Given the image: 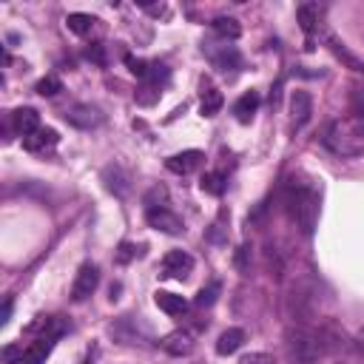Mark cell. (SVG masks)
<instances>
[{"label": "cell", "instance_id": "cell-7", "mask_svg": "<svg viewBox=\"0 0 364 364\" xmlns=\"http://www.w3.org/2000/svg\"><path fill=\"white\" fill-rule=\"evenodd\" d=\"M145 220H148L151 228H157V231H163V234H171V236H180V234L185 231L182 220L171 211V208H148Z\"/></svg>", "mask_w": 364, "mask_h": 364}, {"label": "cell", "instance_id": "cell-31", "mask_svg": "<svg viewBox=\"0 0 364 364\" xmlns=\"http://www.w3.org/2000/svg\"><path fill=\"white\" fill-rule=\"evenodd\" d=\"M239 364H276V358L271 353H248Z\"/></svg>", "mask_w": 364, "mask_h": 364}, {"label": "cell", "instance_id": "cell-22", "mask_svg": "<svg viewBox=\"0 0 364 364\" xmlns=\"http://www.w3.org/2000/svg\"><path fill=\"white\" fill-rule=\"evenodd\" d=\"M199 188H202V194H208V196H222L225 188H228V180H225L222 171H208V174H202Z\"/></svg>", "mask_w": 364, "mask_h": 364}, {"label": "cell", "instance_id": "cell-10", "mask_svg": "<svg viewBox=\"0 0 364 364\" xmlns=\"http://www.w3.org/2000/svg\"><path fill=\"white\" fill-rule=\"evenodd\" d=\"M202 160H205V154L196 151V148H191V151H180V154H174V157H168V160H166V168H168L171 174L185 177V174L196 171V168L202 166Z\"/></svg>", "mask_w": 364, "mask_h": 364}, {"label": "cell", "instance_id": "cell-32", "mask_svg": "<svg viewBox=\"0 0 364 364\" xmlns=\"http://www.w3.org/2000/svg\"><path fill=\"white\" fill-rule=\"evenodd\" d=\"M248 253H250V248H248V245H242V248H239V253H236V268H239V271H245V265H248Z\"/></svg>", "mask_w": 364, "mask_h": 364}, {"label": "cell", "instance_id": "cell-3", "mask_svg": "<svg viewBox=\"0 0 364 364\" xmlns=\"http://www.w3.org/2000/svg\"><path fill=\"white\" fill-rule=\"evenodd\" d=\"M285 202H288V214L302 228V234L304 236L314 234L316 220H319V191L310 185H290Z\"/></svg>", "mask_w": 364, "mask_h": 364}, {"label": "cell", "instance_id": "cell-18", "mask_svg": "<svg viewBox=\"0 0 364 364\" xmlns=\"http://www.w3.org/2000/svg\"><path fill=\"white\" fill-rule=\"evenodd\" d=\"M319 18H322V6L319 4H302L296 9V20H299V26H302V32L307 37L319 29Z\"/></svg>", "mask_w": 364, "mask_h": 364}, {"label": "cell", "instance_id": "cell-30", "mask_svg": "<svg viewBox=\"0 0 364 364\" xmlns=\"http://www.w3.org/2000/svg\"><path fill=\"white\" fill-rule=\"evenodd\" d=\"M86 58L91 60V63H97V66H106L109 60H106V46L102 43H91L88 48H86Z\"/></svg>", "mask_w": 364, "mask_h": 364}, {"label": "cell", "instance_id": "cell-21", "mask_svg": "<svg viewBox=\"0 0 364 364\" xmlns=\"http://www.w3.org/2000/svg\"><path fill=\"white\" fill-rule=\"evenodd\" d=\"M102 180H106V188L117 196H126L128 194V177L123 174L120 166H109L106 171H102Z\"/></svg>", "mask_w": 364, "mask_h": 364}, {"label": "cell", "instance_id": "cell-2", "mask_svg": "<svg viewBox=\"0 0 364 364\" xmlns=\"http://www.w3.org/2000/svg\"><path fill=\"white\" fill-rule=\"evenodd\" d=\"M325 145L336 157H358L364 154V114H347L328 126Z\"/></svg>", "mask_w": 364, "mask_h": 364}, {"label": "cell", "instance_id": "cell-33", "mask_svg": "<svg viewBox=\"0 0 364 364\" xmlns=\"http://www.w3.org/2000/svg\"><path fill=\"white\" fill-rule=\"evenodd\" d=\"M9 319H12V299H6V304H4V319H0V322L6 325Z\"/></svg>", "mask_w": 364, "mask_h": 364}, {"label": "cell", "instance_id": "cell-19", "mask_svg": "<svg viewBox=\"0 0 364 364\" xmlns=\"http://www.w3.org/2000/svg\"><path fill=\"white\" fill-rule=\"evenodd\" d=\"M259 102H262V97H259V91H245L239 100H236V106H234V117L239 123H250L256 109H259Z\"/></svg>", "mask_w": 364, "mask_h": 364}, {"label": "cell", "instance_id": "cell-1", "mask_svg": "<svg viewBox=\"0 0 364 364\" xmlns=\"http://www.w3.org/2000/svg\"><path fill=\"white\" fill-rule=\"evenodd\" d=\"M344 347V333L336 330V325H322V328H310L299 325L288 333V356L296 364H316L328 353H336Z\"/></svg>", "mask_w": 364, "mask_h": 364}, {"label": "cell", "instance_id": "cell-24", "mask_svg": "<svg viewBox=\"0 0 364 364\" xmlns=\"http://www.w3.org/2000/svg\"><path fill=\"white\" fill-rule=\"evenodd\" d=\"M94 18L91 15H83V12H72L69 18H66V26H69V32H74V34H88L91 29H94Z\"/></svg>", "mask_w": 364, "mask_h": 364}, {"label": "cell", "instance_id": "cell-5", "mask_svg": "<svg viewBox=\"0 0 364 364\" xmlns=\"http://www.w3.org/2000/svg\"><path fill=\"white\" fill-rule=\"evenodd\" d=\"M63 117H66L69 126L83 128V131H91L102 123V112L97 106H88V102H72V106H66Z\"/></svg>", "mask_w": 364, "mask_h": 364}, {"label": "cell", "instance_id": "cell-17", "mask_svg": "<svg viewBox=\"0 0 364 364\" xmlns=\"http://www.w3.org/2000/svg\"><path fill=\"white\" fill-rule=\"evenodd\" d=\"M154 302H157V307L168 316H182L188 310V302L180 293H168V290H157L154 293Z\"/></svg>", "mask_w": 364, "mask_h": 364}, {"label": "cell", "instance_id": "cell-20", "mask_svg": "<svg viewBox=\"0 0 364 364\" xmlns=\"http://www.w3.org/2000/svg\"><path fill=\"white\" fill-rule=\"evenodd\" d=\"M242 344H245V330H242V328H228V330L220 336V342H217V353H220V356H231V353H236Z\"/></svg>", "mask_w": 364, "mask_h": 364}, {"label": "cell", "instance_id": "cell-34", "mask_svg": "<svg viewBox=\"0 0 364 364\" xmlns=\"http://www.w3.org/2000/svg\"><path fill=\"white\" fill-rule=\"evenodd\" d=\"M356 344L364 350V328H361V330H358V336H356Z\"/></svg>", "mask_w": 364, "mask_h": 364}, {"label": "cell", "instance_id": "cell-11", "mask_svg": "<svg viewBox=\"0 0 364 364\" xmlns=\"http://www.w3.org/2000/svg\"><path fill=\"white\" fill-rule=\"evenodd\" d=\"M58 339H60V336H55V333H40L37 342H32V344L26 347L23 364H43V361L51 356V350H55Z\"/></svg>", "mask_w": 364, "mask_h": 364}, {"label": "cell", "instance_id": "cell-29", "mask_svg": "<svg viewBox=\"0 0 364 364\" xmlns=\"http://www.w3.org/2000/svg\"><path fill=\"white\" fill-rule=\"evenodd\" d=\"M126 66H128V72L137 74L140 80H145L148 72H151V63H145V60H140V58H134V55H126Z\"/></svg>", "mask_w": 364, "mask_h": 364}, {"label": "cell", "instance_id": "cell-14", "mask_svg": "<svg viewBox=\"0 0 364 364\" xmlns=\"http://www.w3.org/2000/svg\"><path fill=\"white\" fill-rule=\"evenodd\" d=\"M12 126H15V131L26 140V137H32L34 131H40L43 126H40V114L34 112V109H29V106H23V109H18V112H12Z\"/></svg>", "mask_w": 364, "mask_h": 364}, {"label": "cell", "instance_id": "cell-25", "mask_svg": "<svg viewBox=\"0 0 364 364\" xmlns=\"http://www.w3.org/2000/svg\"><path fill=\"white\" fill-rule=\"evenodd\" d=\"M222 293V282H211L208 288H202L199 293H196V299H194V304L196 307H211L214 302H217V296Z\"/></svg>", "mask_w": 364, "mask_h": 364}, {"label": "cell", "instance_id": "cell-12", "mask_svg": "<svg viewBox=\"0 0 364 364\" xmlns=\"http://www.w3.org/2000/svg\"><path fill=\"white\" fill-rule=\"evenodd\" d=\"M325 43H328V48L333 51V58H336V60H342V63H344L350 72H358V74H364V60H358V58L353 55V51H350V48H347V46H344V43H342L336 34H333V32H325Z\"/></svg>", "mask_w": 364, "mask_h": 364}, {"label": "cell", "instance_id": "cell-6", "mask_svg": "<svg viewBox=\"0 0 364 364\" xmlns=\"http://www.w3.org/2000/svg\"><path fill=\"white\" fill-rule=\"evenodd\" d=\"M100 285V268L94 262H83L77 276H74V285H72V299L74 302H86Z\"/></svg>", "mask_w": 364, "mask_h": 364}, {"label": "cell", "instance_id": "cell-16", "mask_svg": "<svg viewBox=\"0 0 364 364\" xmlns=\"http://www.w3.org/2000/svg\"><path fill=\"white\" fill-rule=\"evenodd\" d=\"M163 350L168 356H188L194 350V336L188 330H174L163 339Z\"/></svg>", "mask_w": 364, "mask_h": 364}, {"label": "cell", "instance_id": "cell-13", "mask_svg": "<svg viewBox=\"0 0 364 364\" xmlns=\"http://www.w3.org/2000/svg\"><path fill=\"white\" fill-rule=\"evenodd\" d=\"M222 106H225L222 91H220L217 86H211V83H205V80H202V102H199V114H202V117H217V114L222 112Z\"/></svg>", "mask_w": 364, "mask_h": 364}, {"label": "cell", "instance_id": "cell-8", "mask_svg": "<svg viewBox=\"0 0 364 364\" xmlns=\"http://www.w3.org/2000/svg\"><path fill=\"white\" fill-rule=\"evenodd\" d=\"M160 268H163L160 276H166V279H185L194 271V256L185 253V250H168L163 256V265Z\"/></svg>", "mask_w": 364, "mask_h": 364}, {"label": "cell", "instance_id": "cell-26", "mask_svg": "<svg viewBox=\"0 0 364 364\" xmlns=\"http://www.w3.org/2000/svg\"><path fill=\"white\" fill-rule=\"evenodd\" d=\"M34 91H37L40 97H58V94L63 91V83H60L55 74H48V77H43V80H37Z\"/></svg>", "mask_w": 364, "mask_h": 364}, {"label": "cell", "instance_id": "cell-4", "mask_svg": "<svg viewBox=\"0 0 364 364\" xmlns=\"http://www.w3.org/2000/svg\"><path fill=\"white\" fill-rule=\"evenodd\" d=\"M202 51L208 55V60H211V66L217 72H222V74L242 69V55L236 51V46H228V43L225 46H211V43H208Z\"/></svg>", "mask_w": 364, "mask_h": 364}, {"label": "cell", "instance_id": "cell-9", "mask_svg": "<svg viewBox=\"0 0 364 364\" xmlns=\"http://www.w3.org/2000/svg\"><path fill=\"white\" fill-rule=\"evenodd\" d=\"M310 117H314V97H310V91L296 88L290 94V123L296 128H304L310 123Z\"/></svg>", "mask_w": 364, "mask_h": 364}, {"label": "cell", "instance_id": "cell-23", "mask_svg": "<svg viewBox=\"0 0 364 364\" xmlns=\"http://www.w3.org/2000/svg\"><path fill=\"white\" fill-rule=\"evenodd\" d=\"M211 29L228 43V40H236L239 34H242V26H239V20L236 18H217L214 23H211Z\"/></svg>", "mask_w": 364, "mask_h": 364}, {"label": "cell", "instance_id": "cell-27", "mask_svg": "<svg viewBox=\"0 0 364 364\" xmlns=\"http://www.w3.org/2000/svg\"><path fill=\"white\" fill-rule=\"evenodd\" d=\"M166 199H168V191L163 185H154L145 194V211H148V208H166Z\"/></svg>", "mask_w": 364, "mask_h": 364}, {"label": "cell", "instance_id": "cell-15", "mask_svg": "<svg viewBox=\"0 0 364 364\" xmlns=\"http://www.w3.org/2000/svg\"><path fill=\"white\" fill-rule=\"evenodd\" d=\"M58 142H60V134L55 128H40V131H34L32 137L23 140V148L32 151V154H46L48 148H55Z\"/></svg>", "mask_w": 364, "mask_h": 364}, {"label": "cell", "instance_id": "cell-28", "mask_svg": "<svg viewBox=\"0 0 364 364\" xmlns=\"http://www.w3.org/2000/svg\"><path fill=\"white\" fill-rule=\"evenodd\" d=\"M137 245L134 242H120V248H117V253H114V259H117V265H128L131 259H137Z\"/></svg>", "mask_w": 364, "mask_h": 364}]
</instances>
